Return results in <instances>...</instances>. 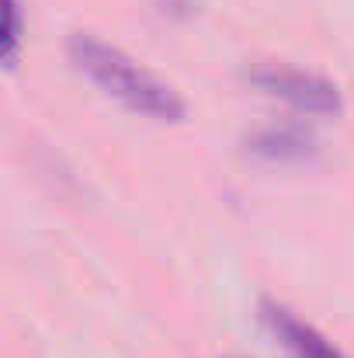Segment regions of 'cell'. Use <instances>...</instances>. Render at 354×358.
<instances>
[{"label": "cell", "mask_w": 354, "mask_h": 358, "mask_svg": "<svg viewBox=\"0 0 354 358\" xmlns=\"http://www.w3.org/2000/svg\"><path fill=\"white\" fill-rule=\"evenodd\" d=\"M70 63L91 80L98 84L108 98L121 101L125 108L149 115L160 122H181L184 119V101L181 94L163 84L156 73H149L146 66H139L128 52H121L118 45H108L105 38L91 35V31H73L66 42Z\"/></svg>", "instance_id": "6da1fadb"}, {"label": "cell", "mask_w": 354, "mask_h": 358, "mask_svg": "<svg viewBox=\"0 0 354 358\" xmlns=\"http://www.w3.org/2000/svg\"><path fill=\"white\" fill-rule=\"evenodd\" d=\"M246 80L253 87H260L264 94L281 98L306 115H337L344 108L337 84H330L327 77L285 66V63H257V66L246 70Z\"/></svg>", "instance_id": "7a4b0ae2"}, {"label": "cell", "mask_w": 354, "mask_h": 358, "mask_svg": "<svg viewBox=\"0 0 354 358\" xmlns=\"http://www.w3.org/2000/svg\"><path fill=\"white\" fill-rule=\"evenodd\" d=\"M264 324L271 327V334L292 352L295 358H344L316 327H309L306 320H299L292 310L264 303Z\"/></svg>", "instance_id": "3957f363"}, {"label": "cell", "mask_w": 354, "mask_h": 358, "mask_svg": "<svg viewBox=\"0 0 354 358\" xmlns=\"http://www.w3.org/2000/svg\"><path fill=\"white\" fill-rule=\"evenodd\" d=\"M246 153L271 164H295L316 153V139L299 125H267L246 139Z\"/></svg>", "instance_id": "277c9868"}, {"label": "cell", "mask_w": 354, "mask_h": 358, "mask_svg": "<svg viewBox=\"0 0 354 358\" xmlns=\"http://www.w3.org/2000/svg\"><path fill=\"white\" fill-rule=\"evenodd\" d=\"M21 49V0H3V66L14 70Z\"/></svg>", "instance_id": "5b68a950"}]
</instances>
